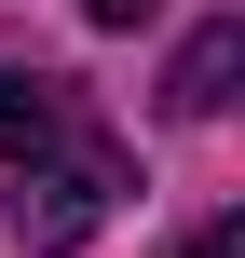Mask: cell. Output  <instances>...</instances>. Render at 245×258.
I'll return each mask as SVG.
<instances>
[{
    "label": "cell",
    "instance_id": "cell-1",
    "mask_svg": "<svg viewBox=\"0 0 245 258\" xmlns=\"http://www.w3.org/2000/svg\"><path fill=\"white\" fill-rule=\"evenodd\" d=\"M109 190H123V150H109V136H55V150L14 163V231H27L41 258H68L95 218H109Z\"/></svg>",
    "mask_w": 245,
    "mask_h": 258
},
{
    "label": "cell",
    "instance_id": "cell-3",
    "mask_svg": "<svg viewBox=\"0 0 245 258\" xmlns=\"http://www.w3.org/2000/svg\"><path fill=\"white\" fill-rule=\"evenodd\" d=\"M68 136V95L41 82V68H0V163H27V150H55Z\"/></svg>",
    "mask_w": 245,
    "mask_h": 258
},
{
    "label": "cell",
    "instance_id": "cell-4",
    "mask_svg": "<svg viewBox=\"0 0 245 258\" xmlns=\"http://www.w3.org/2000/svg\"><path fill=\"white\" fill-rule=\"evenodd\" d=\"M177 258H245V218H205V231H191Z\"/></svg>",
    "mask_w": 245,
    "mask_h": 258
},
{
    "label": "cell",
    "instance_id": "cell-5",
    "mask_svg": "<svg viewBox=\"0 0 245 258\" xmlns=\"http://www.w3.org/2000/svg\"><path fill=\"white\" fill-rule=\"evenodd\" d=\"M82 14H95V27H150L164 0H82Z\"/></svg>",
    "mask_w": 245,
    "mask_h": 258
},
{
    "label": "cell",
    "instance_id": "cell-2",
    "mask_svg": "<svg viewBox=\"0 0 245 258\" xmlns=\"http://www.w3.org/2000/svg\"><path fill=\"white\" fill-rule=\"evenodd\" d=\"M232 68H245V14H205V27L177 41V68H164V109H177V122H218V109H232Z\"/></svg>",
    "mask_w": 245,
    "mask_h": 258
}]
</instances>
